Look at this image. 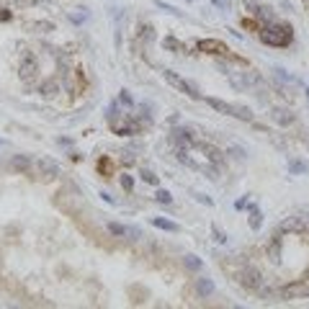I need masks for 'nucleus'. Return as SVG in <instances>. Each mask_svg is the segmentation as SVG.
Here are the masks:
<instances>
[{
  "mask_svg": "<svg viewBox=\"0 0 309 309\" xmlns=\"http://www.w3.org/2000/svg\"><path fill=\"white\" fill-rule=\"evenodd\" d=\"M258 36L263 44H268V47H289L294 41V29L289 24H278V21H273V24L263 26L258 31Z\"/></svg>",
  "mask_w": 309,
  "mask_h": 309,
  "instance_id": "f257e3e1",
  "label": "nucleus"
},
{
  "mask_svg": "<svg viewBox=\"0 0 309 309\" xmlns=\"http://www.w3.org/2000/svg\"><path fill=\"white\" fill-rule=\"evenodd\" d=\"M206 101V106H211L216 113H224V116H235L240 121H253V111L245 108V106H235V103H227L222 98H204Z\"/></svg>",
  "mask_w": 309,
  "mask_h": 309,
  "instance_id": "f03ea898",
  "label": "nucleus"
},
{
  "mask_svg": "<svg viewBox=\"0 0 309 309\" xmlns=\"http://www.w3.org/2000/svg\"><path fill=\"white\" fill-rule=\"evenodd\" d=\"M196 47H199V52H209V54L227 57V60H232L235 65H247V62L242 60V57L232 54V52H230V47H227L224 41H219V39H199V41H196Z\"/></svg>",
  "mask_w": 309,
  "mask_h": 309,
  "instance_id": "7ed1b4c3",
  "label": "nucleus"
},
{
  "mask_svg": "<svg viewBox=\"0 0 309 309\" xmlns=\"http://www.w3.org/2000/svg\"><path fill=\"white\" fill-rule=\"evenodd\" d=\"M235 281L242 286L245 291H250V294H258V291L263 289V276H260V271L253 268V266L240 268V271L235 273Z\"/></svg>",
  "mask_w": 309,
  "mask_h": 309,
  "instance_id": "20e7f679",
  "label": "nucleus"
},
{
  "mask_svg": "<svg viewBox=\"0 0 309 309\" xmlns=\"http://www.w3.org/2000/svg\"><path fill=\"white\" fill-rule=\"evenodd\" d=\"M163 77H165V83H170L175 90H180L183 96H188V98H193V101H201V93L196 90V85L188 83V80H183L178 72H173V70H163Z\"/></svg>",
  "mask_w": 309,
  "mask_h": 309,
  "instance_id": "39448f33",
  "label": "nucleus"
},
{
  "mask_svg": "<svg viewBox=\"0 0 309 309\" xmlns=\"http://www.w3.org/2000/svg\"><path fill=\"white\" fill-rule=\"evenodd\" d=\"M18 72H21V77H24L26 83H31V80L36 77V72H39V60H36V54H34V52H24V54H21Z\"/></svg>",
  "mask_w": 309,
  "mask_h": 309,
  "instance_id": "423d86ee",
  "label": "nucleus"
},
{
  "mask_svg": "<svg viewBox=\"0 0 309 309\" xmlns=\"http://www.w3.org/2000/svg\"><path fill=\"white\" fill-rule=\"evenodd\" d=\"M106 230H108L113 237H124V240H132V242H137V240L142 237V232L137 230V227L121 224V222H106Z\"/></svg>",
  "mask_w": 309,
  "mask_h": 309,
  "instance_id": "0eeeda50",
  "label": "nucleus"
},
{
  "mask_svg": "<svg viewBox=\"0 0 309 309\" xmlns=\"http://www.w3.org/2000/svg\"><path fill=\"white\" fill-rule=\"evenodd\" d=\"M309 289H307V283L304 281H296L291 286H281L278 289V299H302V296H307Z\"/></svg>",
  "mask_w": 309,
  "mask_h": 309,
  "instance_id": "6e6552de",
  "label": "nucleus"
},
{
  "mask_svg": "<svg viewBox=\"0 0 309 309\" xmlns=\"http://www.w3.org/2000/svg\"><path fill=\"white\" fill-rule=\"evenodd\" d=\"M245 8L253 13L258 21H268V24H273L276 21V16H273V10L268 8V5H260L258 0H245Z\"/></svg>",
  "mask_w": 309,
  "mask_h": 309,
  "instance_id": "1a4fd4ad",
  "label": "nucleus"
},
{
  "mask_svg": "<svg viewBox=\"0 0 309 309\" xmlns=\"http://www.w3.org/2000/svg\"><path fill=\"white\" fill-rule=\"evenodd\" d=\"M170 139H173L178 147H191L193 142H196V137H193V129H191V127H180V129H173Z\"/></svg>",
  "mask_w": 309,
  "mask_h": 309,
  "instance_id": "9d476101",
  "label": "nucleus"
},
{
  "mask_svg": "<svg viewBox=\"0 0 309 309\" xmlns=\"http://www.w3.org/2000/svg\"><path fill=\"white\" fill-rule=\"evenodd\" d=\"M281 253H283V237H281V230L271 237V245H268V258L273 263H281Z\"/></svg>",
  "mask_w": 309,
  "mask_h": 309,
  "instance_id": "9b49d317",
  "label": "nucleus"
},
{
  "mask_svg": "<svg viewBox=\"0 0 309 309\" xmlns=\"http://www.w3.org/2000/svg\"><path fill=\"white\" fill-rule=\"evenodd\" d=\"M271 119L276 124H281V127H291V124L296 121L294 111H289V108H271Z\"/></svg>",
  "mask_w": 309,
  "mask_h": 309,
  "instance_id": "f8f14e48",
  "label": "nucleus"
},
{
  "mask_svg": "<svg viewBox=\"0 0 309 309\" xmlns=\"http://www.w3.org/2000/svg\"><path fill=\"white\" fill-rule=\"evenodd\" d=\"M201 147V152H204V157L209 160V163L214 165V168H222L224 165V157H222V150H216L214 144H199Z\"/></svg>",
  "mask_w": 309,
  "mask_h": 309,
  "instance_id": "ddd939ff",
  "label": "nucleus"
},
{
  "mask_svg": "<svg viewBox=\"0 0 309 309\" xmlns=\"http://www.w3.org/2000/svg\"><path fill=\"white\" fill-rule=\"evenodd\" d=\"M150 224H152V227H157V230H163V232H170V235H178V232H180V224H178V222L163 219V216H152Z\"/></svg>",
  "mask_w": 309,
  "mask_h": 309,
  "instance_id": "4468645a",
  "label": "nucleus"
},
{
  "mask_svg": "<svg viewBox=\"0 0 309 309\" xmlns=\"http://www.w3.org/2000/svg\"><path fill=\"white\" fill-rule=\"evenodd\" d=\"M36 168H39V173L44 178H57V175H60V165L52 163V160H47V157H41L39 163H36Z\"/></svg>",
  "mask_w": 309,
  "mask_h": 309,
  "instance_id": "2eb2a0df",
  "label": "nucleus"
},
{
  "mask_svg": "<svg viewBox=\"0 0 309 309\" xmlns=\"http://www.w3.org/2000/svg\"><path fill=\"white\" fill-rule=\"evenodd\" d=\"M214 281L209 278V276H201V278H196V294L201 296V299H206V296H211L214 294Z\"/></svg>",
  "mask_w": 309,
  "mask_h": 309,
  "instance_id": "dca6fc26",
  "label": "nucleus"
},
{
  "mask_svg": "<svg viewBox=\"0 0 309 309\" xmlns=\"http://www.w3.org/2000/svg\"><path fill=\"white\" fill-rule=\"evenodd\" d=\"M39 93L44 98H54L57 93H60V83H57V80H44V83L39 85Z\"/></svg>",
  "mask_w": 309,
  "mask_h": 309,
  "instance_id": "f3484780",
  "label": "nucleus"
},
{
  "mask_svg": "<svg viewBox=\"0 0 309 309\" xmlns=\"http://www.w3.org/2000/svg\"><path fill=\"white\" fill-rule=\"evenodd\" d=\"M183 268H186L188 273H201L204 260L199 255H186V258H183Z\"/></svg>",
  "mask_w": 309,
  "mask_h": 309,
  "instance_id": "a211bd4d",
  "label": "nucleus"
},
{
  "mask_svg": "<svg viewBox=\"0 0 309 309\" xmlns=\"http://www.w3.org/2000/svg\"><path fill=\"white\" fill-rule=\"evenodd\" d=\"M247 209H250V230L258 232L260 227H263V214H260V209H258L255 204H247Z\"/></svg>",
  "mask_w": 309,
  "mask_h": 309,
  "instance_id": "6ab92c4d",
  "label": "nucleus"
},
{
  "mask_svg": "<svg viewBox=\"0 0 309 309\" xmlns=\"http://www.w3.org/2000/svg\"><path fill=\"white\" fill-rule=\"evenodd\" d=\"M10 170H21V173H29L31 170V160L26 155H13L10 160Z\"/></svg>",
  "mask_w": 309,
  "mask_h": 309,
  "instance_id": "aec40b11",
  "label": "nucleus"
},
{
  "mask_svg": "<svg viewBox=\"0 0 309 309\" xmlns=\"http://www.w3.org/2000/svg\"><path fill=\"white\" fill-rule=\"evenodd\" d=\"M307 170H309V168H307L304 163H299V160H289V173H291V175H304Z\"/></svg>",
  "mask_w": 309,
  "mask_h": 309,
  "instance_id": "412c9836",
  "label": "nucleus"
},
{
  "mask_svg": "<svg viewBox=\"0 0 309 309\" xmlns=\"http://www.w3.org/2000/svg\"><path fill=\"white\" fill-rule=\"evenodd\" d=\"M163 47H165V49H170V52H175V54L186 52V47H183V44H180L178 39H165V41H163Z\"/></svg>",
  "mask_w": 309,
  "mask_h": 309,
  "instance_id": "4be33fe9",
  "label": "nucleus"
},
{
  "mask_svg": "<svg viewBox=\"0 0 309 309\" xmlns=\"http://www.w3.org/2000/svg\"><path fill=\"white\" fill-rule=\"evenodd\" d=\"M155 5H157V8H163L165 13H170V16H180V10H178L175 5H170V3H163V0H155Z\"/></svg>",
  "mask_w": 309,
  "mask_h": 309,
  "instance_id": "5701e85b",
  "label": "nucleus"
},
{
  "mask_svg": "<svg viewBox=\"0 0 309 309\" xmlns=\"http://www.w3.org/2000/svg\"><path fill=\"white\" fill-rule=\"evenodd\" d=\"M98 170H101L103 175H111V170H113V163H111L108 157H103V160H98Z\"/></svg>",
  "mask_w": 309,
  "mask_h": 309,
  "instance_id": "b1692460",
  "label": "nucleus"
},
{
  "mask_svg": "<svg viewBox=\"0 0 309 309\" xmlns=\"http://www.w3.org/2000/svg\"><path fill=\"white\" fill-rule=\"evenodd\" d=\"M142 180H147L150 186H160V178L152 173V170H142Z\"/></svg>",
  "mask_w": 309,
  "mask_h": 309,
  "instance_id": "393cba45",
  "label": "nucleus"
},
{
  "mask_svg": "<svg viewBox=\"0 0 309 309\" xmlns=\"http://www.w3.org/2000/svg\"><path fill=\"white\" fill-rule=\"evenodd\" d=\"M155 201H157V204H173V196H170L168 191H157V193H155Z\"/></svg>",
  "mask_w": 309,
  "mask_h": 309,
  "instance_id": "a878e982",
  "label": "nucleus"
},
{
  "mask_svg": "<svg viewBox=\"0 0 309 309\" xmlns=\"http://www.w3.org/2000/svg\"><path fill=\"white\" fill-rule=\"evenodd\" d=\"M121 188L127 191V193L134 191V180H132V175H121Z\"/></svg>",
  "mask_w": 309,
  "mask_h": 309,
  "instance_id": "bb28decb",
  "label": "nucleus"
},
{
  "mask_svg": "<svg viewBox=\"0 0 309 309\" xmlns=\"http://www.w3.org/2000/svg\"><path fill=\"white\" fill-rule=\"evenodd\" d=\"M119 103H124V106H134V98L129 96V90H121L119 93Z\"/></svg>",
  "mask_w": 309,
  "mask_h": 309,
  "instance_id": "cd10ccee",
  "label": "nucleus"
},
{
  "mask_svg": "<svg viewBox=\"0 0 309 309\" xmlns=\"http://www.w3.org/2000/svg\"><path fill=\"white\" fill-rule=\"evenodd\" d=\"M276 72H278V77H281V80H286V83H296V80H294L289 72L283 70V67H276Z\"/></svg>",
  "mask_w": 309,
  "mask_h": 309,
  "instance_id": "c85d7f7f",
  "label": "nucleus"
},
{
  "mask_svg": "<svg viewBox=\"0 0 309 309\" xmlns=\"http://www.w3.org/2000/svg\"><path fill=\"white\" fill-rule=\"evenodd\" d=\"M242 26L250 29V31H260V26L255 24V18H245V21H242Z\"/></svg>",
  "mask_w": 309,
  "mask_h": 309,
  "instance_id": "c756f323",
  "label": "nucleus"
},
{
  "mask_svg": "<svg viewBox=\"0 0 309 309\" xmlns=\"http://www.w3.org/2000/svg\"><path fill=\"white\" fill-rule=\"evenodd\" d=\"M196 199H199L201 204H206V206H211V204H214V201H211L209 196H204V193H196Z\"/></svg>",
  "mask_w": 309,
  "mask_h": 309,
  "instance_id": "7c9ffc66",
  "label": "nucleus"
},
{
  "mask_svg": "<svg viewBox=\"0 0 309 309\" xmlns=\"http://www.w3.org/2000/svg\"><path fill=\"white\" fill-rule=\"evenodd\" d=\"M214 235H216V242H227V237H224L219 230H216V227H214Z\"/></svg>",
  "mask_w": 309,
  "mask_h": 309,
  "instance_id": "2f4dec72",
  "label": "nucleus"
},
{
  "mask_svg": "<svg viewBox=\"0 0 309 309\" xmlns=\"http://www.w3.org/2000/svg\"><path fill=\"white\" fill-rule=\"evenodd\" d=\"M57 142H60V144H65V147H70V144H72V139H67V137H60Z\"/></svg>",
  "mask_w": 309,
  "mask_h": 309,
  "instance_id": "473e14b6",
  "label": "nucleus"
},
{
  "mask_svg": "<svg viewBox=\"0 0 309 309\" xmlns=\"http://www.w3.org/2000/svg\"><path fill=\"white\" fill-rule=\"evenodd\" d=\"M101 199H103V201H108V204H113V199H111V193H106V191H103V193H101Z\"/></svg>",
  "mask_w": 309,
  "mask_h": 309,
  "instance_id": "72a5a7b5",
  "label": "nucleus"
},
{
  "mask_svg": "<svg viewBox=\"0 0 309 309\" xmlns=\"http://www.w3.org/2000/svg\"><path fill=\"white\" fill-rule=\"evenodd\" d=\"M302 3H304V5H309V0H302Z\"/></svg>",
  "mask_w": 309,
  "mask_h": 309,
  "instance_id": "f704fd0d",
  "label": "nucleus"
}]
</instances>
